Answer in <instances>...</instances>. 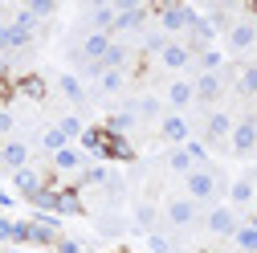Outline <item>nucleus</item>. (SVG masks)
Wrapping results in <instances>:
<instances>
[{"instance_id": "f257e3e1", "label": "nucleus", "mask_w": 257, "mask_h": 253, "mask_svg": "<svg viewBox=\"0 0 257 253\" xmlns=\"http://www.w3.org/2000/svg\"><path fill=\"white\" fill-rule=\"evenodd\" d=\"M159 17H164V29H192L196 25V9H188V5H164L159 9Z\"/></svg>"}, {"instance_id": "f03ea898", "label": "nucleus", "mask_w": 257, "mask_h": 253, "mask_svg": "<svg viewBox=\"0 0 257 253\" xmlns=\"http://www.w3.org/2000/svg\"><path fill=\"white\" fill-rule=\"evenodd\" d=\"M233 151H237V155H249V151H257L253 118H245V122H237V126H233Z\"/></svg>"}, {"instance_id": "7ed1b4c3", "label": "nucleus", "mask_w": 257, "mask_h": 253, "mask_svg": "<svg viewBox=\"0 0 257 253\" xmlns=\"http://www.w3.org/2000/svg\"><path fill=\"white\" fill-rule=\"evenodd\" d=\"M13 188H17L21 196L33 200V196L41 192V176H37V172H29V168H21V172H13Z\"/></svg>"}, {"instance_id": "20e7f679", "label": "nucleus", "mask_w": 257, "mask_h": 253, "mask_svg": "<svg viewBox=\"0 0 257 253\" xmlns=\"http://www.w3.org/2000/svg\"><path fill=\"white\" fill-rule=\"evenodd\" d=\"M25 160H29V147H25V143H5V147H0V164H5V168L21 172Z\"/></svg>"}, {"instance_id": "39448f33", "label": "nucleus", "mask_w": 257, "mask_h": 253, "mask_svg": "<svg viewBox=\"0 0 257 253\" xmlns=\"http://www.w3.org/2000/svg\"><path fill=\"white\" fill-rule=\"evenodd\" d=\"M143 17H147L143 5H118V9H114V25H118V29H135Z\"/></svg>"}, {"instance_id": "423d86ee", "label": "nucleus", "mask_w": 257, "mask_h": 253, "mask_svg": "<svg viewBox=\"0 0 257 253\" xmlns=\"http://www.w3.org/2000/svg\"><path fill=\"white\" fill-rule=\"evenodd\" d=\"M212 188H216V180H212L208 172H188V192L196 196V200H204V196H212Z\"/></svg>"}, {"instance_id": "0eeeda50", "label": "nucleus", "mask_w": 257, "mask_h": 253, "mask_svg": "<svg viewBox=\"0 0 257 253\" xmlns=\"http://www.w3.org/2000/svg\"><path fill=\"white\" fill-rule=\"evenodd\" d=\"M208 229H212V233H237V216H233V208H216V212L208 216Z\"/></svg>"}, {"instance_id": "6e6552de", "label": "nucleus", "mask_w": 257, "mask_h": 253, "mask_svg": "<svg viewBox=\"0 0 257 253\" xmlns=\"http://www.w3.org/2000/svg\"><path fill=\"white\" fill-rule=\"evenodd\" d=\"M110 45H114V41H110V37H106V33H90V37H86V45H82V49H86V57H94V61H102V57H106V49H110Z\"/></svg>"}, {"instance_id": "1a4fd4ad", "label": "nucleus", "mask_w": 257, "mask_h": 253, "mask_svg": "<svg viewBox=\"0 0 257 253\" xmlns=\"http://www.w3.org/2000/svg\"><path fill=\"white\" fill-rule=\"evenodd\" d=\"M192 216H196L192 200H172L168 204V220H172V225H192Z\"/></svg>"}, {"instance_id": "9d476101", "label": "nucleus", "mask_w": 257, "mask_h": 253, "mask_svg": "<svg viewBox=\"0 0 257 253\" xmlns=\"http://www.w3.org/2000/svg\"><path fill=\"white\" fill-rule=\"evenodd\" d=\"M53 168H61V172H74V168H82V151H74V147H61V151H53Z\"/></svg>"}, {"instance_id": "9b49d317", "label": "nucleus", "mask_w": 257, "mask_h": 253, "mask_svg": "<svg viewBox=\"0 0 257 253\" xmlns=\"http://www.w3.org/2000/svg\"><path fill=\"white\" fill-rule=\"evenodd\" d=\"M164 139H168V143H184V139H188V122L176 118V114L164 118Z\"/></svg>"}, {"instance_id": "f8f14e48", "label": "nucleus", "mask_w": 257, "mask_h": 253, "mask_svg": "<svg viewBox=\"0 0 257 253\" xmlns=\"http://www.w3.org/2000/svg\"><path fill=\"white\" fill-rule=\"evenodd\" d=\"M159 53H164V66H172V70H180V66H188V49L184 45H164V49H159Z\"/></svg>"}, {"instance_id": "ddd939ff", "label": "nucleus", "mask_w": 257, "mask_h": 253, "mask_svg": "<svg viewBox=\"0 0 257 253\" xmlns=\"http://www.w3.org/2000/svg\"><path fill=\"white\" fill-rule=\"evenodd\" d=\"M192 94H196V98H216V94H220V78L216 74H204L196 86H192Z\"/></svg>"}, {"instance_id": "4468645a", "label": "nucleus", "mask_w": 257, "mask_h": 253, "mask_svg": "<svg viewBox=\"0 0 257 253\" xmlns=\"http://www.w3.org/2000/svg\"><path fill=\"white\" fill-rule=\"evenodd\" d=\"M253 41H257V25L241 21V25L233 29V49H245V45H253Z\"/></svg>"}, {"instance_id": "2eb2a0df", "label": "nucleus", "mask_w": 257, "mask_h": 253, "mask_svg": "<svg viewBox=\"0 0 257 253\" xmlns=\"http://www.w3.org/2000/svg\"><path fill=\"white\" fill-rule=\"evenodd\" d=\"M208 135H212V139H220V135H233V122H229V114H212V118H208Z\"/></svg>"}, {"instance_id": "dca6fc26", "label": "nucleus", "mask_w": 257, "mask_h": 253, "mask_svg": "<svg viewBox=\"0 0 257 253\" xmlns=\"http://www.w3.org/2000/svg\"><path fill=\"white\" fill-rule=\"evenodd\" d=\"M168 98H172L176 106H184V102H192V98H196V94H192V86H188V82H176V86L168 90Z\"/></svg>"}, {"instance_id": "f3484780", "label": "nucleus", "mask_w": 257, "mask_h": 253, "mask_svg": "<svg viewBox=\"0 0 257 253\" xmlns=\"http://www.w3.org/2000/svg\"><path fill=\"white\" fill-rule=\"evenodd\" d=\"M78 208H82L78 192H57V208L53 212H78Z\"/></svg>"}, {"instance_id": "a211bd4d", "label": "nucleus", "mask_w": 257, "mask_h": 253, "mask_svg": "<svg viewBox=\"0 0 257 253\" xmlns=\"http://www.w3.org/2000/svg\"><path fill=\"white\" fill-rule=\"evenodd\" d=\"M90 17H94V25H98V29H110V25H114V5H98Z\"/></svg>"}, {"instance_id": "6ab92c4d", "label": "nucleus", "mask_w": 257, "mask_h": 253, "mask_svg": "<svg viewBox=\"0 0 257 253\" xmlns=\"http://www.w3.org/2000/svg\"><path fill=\"white\" fill-rule=\"evenodd\" d=\"M233 237H237V245H241L245 253H257V229H237Z\"/></svg>"}, {"instance_id": "aec40b11", "label": "nucleus", "mask_w": 257, "mask_h": 253, "mask_svg": "<svg viewBox=\"0 0 257 253\" xmlns=\"http://www.w3.org/2000/svg\"><path fill=\"white\" fill-rule=\"evenodd\" d=\"M45 147H49V151H61V147H66V135H61V126H49V131H45Z\"/></svg>"}, {"instance_id": "412c9836", "label": "nucleus", "mask_w": 257, "mask_h": 253, "mask_svg": "<svg viewBox=\"0 0 257 253\" xmlns=\"http://www.w3.org/2000/svg\"><path fill=\"white\" fill-rule=\"evenodd\" d=\"M168 164H172L176 172H192V155L180 147V151H172V160H168Z\"/></svg>"}, {"instance_id": "4be33fe9", "label": "nucleus", "mask_w": 257, "mask_h": 253, "mask_svg": "<svg viewBox=\"0 0 257 253\" xmlns=\"http://www.w3.org/2000/svg\"><path fill=\"white\" fill-rule=\"evenodd\" d=\"M61 94H66V98H74V102H82V86H78V78H61Z\"/></svg>"}, {"instance_id": "5701e85b", "label": "nucleus", "mask_w": 257, "mask_h": 253, "mask_svg": "<svg viewBox=\"0 0 257 253\" xmlns=\"http://www.w3.org/2000/svg\"><path fill=\"white\" fill-rule=\"evenodd\" d=\"M17 29H25V33H29V29H33L37 25V17H33V9H17V21H13Z\"/></svg>"}, {"instance_id": "b1692460", "label": "nucleus", "mask_w": 257, "mask_h": 253, "mask_svg": "<svg viewBox=\"0 0 257 253\" xmlns=\"http://www.w3.org/2000/svg\"><path fill=\"white\" fill-rule=\"evenodd\" d=\"M21 90L29 94V98H41V94H45V86H41V78H25V82H21Z\"/></svg>"}, {"instance_id": "393cba45", "label": "nucleus", "mask_w": 257, "mask_h": 253, "mask_svg": "<svg viewBox=\"0 0 257 253\" xmlns=\"http://www.w3.org/2000/svg\"><path fill=\"white\" fill-rule=\"evenodd\" d=\"M122 57H126V49H122V45H110L106 57H102V66H122Z\"/></svg>"}, {"instance_id": "a878e982", "label": "nucleus", "mask_w": 257, "mask_h": 253, "mask_svg": "<svg viewBox=\"0 0 257 253\" xmlns=\"http://www.w3.org/2000/svg\"><path fill=\"white\" fill-rule=\"evenodd\" d=\"M249 196H253V184H245V180H241V184H233V204H245Z\"/></svg>"}, {"instance_id": "bb28decb", "label": "nucleus", "mask_w": 257, "mask_h": 253, "mask_svg": "<svg viewBox=\"0 0 257 253\" xmlns=\"http://www.w3.org/2000/svg\"><path fill=\"white\" fill-rule=\"evenodd\" d=\"M200 61H204V74H212V70L220 66V53H216V49H204V53H200Z\"/></svg>"}, {"instance_id": "cd10ccee", "label": "nucleus", "mask_w": 257, "mask_h": 253, "mask_svg": "<svg viewBox=\"0 0 257 253\" xmlns=\"http://www.w3.org/2000/svg\"><path fill=\"white\" fill-rule=\"evenodd\" d=\"M118 86H122V74L118 70H106L102 74V90H118Z\"/></svg>"}, {"instance_id": "c85d7f7f", "label": "nucleus", "mask_w": 257, "mask_h": 253, "mask_svg": "<svg viewBox=\"0 0 257 253\" xmlns=\"http://www.w3.org/2000/svg\"><path fill=\"white\" fill-rule=\"evenodd\" d=\"M241 90H245V94H253V90H257V66L241 74Z\"/></svg>"}, {"instance_id": "c756f323", "label": "nucleus", "mask_w": 257, "mask_h": 253, "mask_svg": "<svg viewBox=\"0 0 257 253\" xmlns=\"http://www.w3.org/2000/svg\"><path fill=\"white\" fill-rule=\"evenodd\" d=\"M135 220H139V225L147 229L151 220H155V208H151V204H139V212H135Z\"/></svg>"}, {"instance_id": "7c9ffc66", "label": "nucleus", "mask_w": 257, "mask_h": 253, "mask_svg": "<svg viewBox=\"0 0 257 253\" xmlns=\"http://www.w3.org/2000/svg\"><path fill=\"white\" fill-rule=\"evenodd\" d=\"M61 135H66V139L70 135H82V122L78 118H61Z\"/></svg>"}, {"instance_id": "2f4dec72", "label": "nucleus", "mask_w": 257, "mask_h": 253, "mask_svg": "<svg viewBox=\"0 0 257 253\" xmlns=\"http://www.w3.org/2000/svg\"><path fill=\"white\" fill-rule=\"evenodd\" d=\"M147 249H151V253H172V245H168L164 237H147Z\"/></svg>"}, {"instance_id": "473e14b6", "label": "nucleus", "mask_w": 257, "mask_h": 253, "mask_svg": "<svg viewBox=\"0 0 257 253\" xmlns=\"http://www.w3.org/2000/svg\"><path fill=\"white\" fill-rule=\"evenodd\" d=\"M57 253H90V249H86V245H78V241H61V245H57Z\"/></svg>"}, {"instance_id": "72a5a7b5", "label": "nucleus", "mask_w": 257, "mask_h": 253, "mask_svg": "<svg viewBox=\"0 0 257 253\" xmlns=\"http://www.w3.org/2000/svg\"><path fill=\"white\" fill-rule=\"evenodd\" d=\"M29 9H33V17H49V13H53L49 0H37V5H29Z\"/></svg>"}, {"instance_id": "f704fd0d", "label": "nucleus", "mask_w": 257, "mask_h": 253, "mask_svg": "<svg viewBox=\"0 0 257 253\" xmlns=\"http://www.w3.org/2000/svg\"><path fill=\"white\" fill-rule=\"evenodd\" d=\"M0 241H13V220L0 216Z\"/></svg>"}, {"instance_id": "c9c22d12", "label": "nucleus", "mask_w": 257, "mask_h": 253, "mask_svg": "<svg viewBox=\"0 0 257 253\" xmlns=\"http://www.w3.org/2000/svg\"><path fill=\"white\" fill-rule=\"evenodd\" d=\"M184 151H188V155H192V160H204V155H208V151H204V143H188V147H184Z\"/></svg>"}, {"instance_id": "e433bc0d", "label": "nucleus", "mask_w": 257, "mask_h": 253, "mask_svg": "<svg viewBox=\"0 0 257 253\" xmlns=\"http://www.w3.org/2000/svg\"><path fill=\"white\" fill-rule=\"evenodd\" d=\"M86 180H90V184H102V180H106V172H102V168H90V172H86Z\"/></svg>"}, {"instance_id": "4c0bfd02", "label": "nucleus", "mask_w": 257, "mask_h": 253, "mask_svg": "<svg viewBox=\"0 0 257 253\" xmlns=\"http://www.w3.org/2000/svg\"><path fill=\"white\" fill-rule=\"evenodd\" d=\"M13 45H9V25H0V53H9Z\"/></svg>"}, {"instance_id": "58836bf2", "label": "nucleus", "mask_w": 257, "mask_h": 253, "mask_svg": "<svg viewBox=\"0 0 257 253\" xmlns=\"http://www.w3.org/2000/svg\"><path fill=\"white\" fill-rule=\"evenodd\" d=\"M253 135H257V118H253Z\"/></svg>"}, {"instance_id": "ea45409f", "label": "nucleus", "mask_w": 257, "mask_h": 253, "mask_svg": "<svg viewBox=\"0 0 257 253\" xmlns=\"http://www.w3.org/2000/svg\"><path fill=\"white\" fill-rule=\"evenodd\" d=\"M253 229H257V220H253Z\"/></svg>"}]
</instances>
